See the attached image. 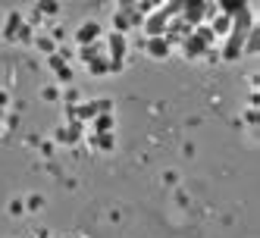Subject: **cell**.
<instances>
[{
	"mask_svg": "<svg viewBox=\"0 0 260 238\" xmlns=\"http://www.w3.org/2000/svg\"><path fill=\"white\" fill-rule=\"evenodd\" d=\"M98 35H101V25H98V22H85V25L79 28V35H76V38H79V44H82V47H88L91 41L98 38Z\"/></svg>",
	"mask_w": 260,
	"mask_h": 238,
	"instance_id": "5",
	"label": "cell"
},
{
	"mask_svg": "<svg viewBox=\"0 0 260 238\" xmlns=\"http://www.w3.org/2000/svg\"><path fill=\"white\" fill-rule=\"evenodd\" d=\"M110 125H113V122H110V116H101V119H98V129H101V132H107Z\"/></svg>",
	"mask_w": 260,
	"mask_h": 238,
	"instance_id": "12",
	"label": "cell"
},
{
	"mask_svg": "<svg viewBox=\"0 0 260 238\" xmlns=\"http://www.w3.org/2000/svg\"><path fill=\"white\" fill-rule=\"evenodd\" d=\"M229 28H232V19H229V16H222V13H219V19L213 22V31H216V35H229Z\"/></svg>",
	"mask_w": 260,
	"mask_h": 238,
	"instance_id": "8",
	"label": "cell"
},
{
	"mask_svg": "<svg viewBox=\"0 0 260 238\" xmlns=\"http://www.w3.org/2000/svg\"><path fill=\"white\" fill-rule=\"evenodd\" d=\"M110 47H113V63H122V53H125V38H122V31L110 35Z\"/></svg>",
	"mask_w": 260,
	"mask_h": 238,
	"instance_id": "7",
	"label": "cell"
},
{
	"mask_svg": "<svg viewBox=\"0 0 260 238\" xmlns=\"http://www.w3.org/2000/svg\"><path fill=\"white\" fill-rule=\"evenodd\" d=\"M76 138H79V125H69L60 132V141H76Z\"/></svg>",
	"mask_w": 260,
	"mask_h": 238,
	"instance_id": "9",
	"label": "cell"
},
{
	"mask_svg": "<svg viewBox=\"0 0 260 238\" xmlns=\"http://www.w3.org/2000/svg\"><path fill=\"white\" fill-rule=\"evenodd\" d=\"M147 53H151L154 60H166L170 57V41L166 38H151L147 41Z\"/></svg>",
	"mask_w": 260,
	"mask_h": 238,
	"instance_id": "4",
	"label": "cell"
},
{
	"mask_svg": "<svg viewBox=\"0 0 260 238\" xmlns=\"http://www.w3.org/2000/svg\"><path fill=\"white\" fill-rule=\"evenodd\" d=\"M57 10H60V4H53V0L41 4V13H47V16H57Z\"/></svg>",
	"mask_w": 260,
	"mask_h": 238,
	"instance_id": "10",
	"label": "cell"
},
{
	"mask_svg": "<svg viewBox=\"0 0 260 238\" xmlns=\"http://www.w3.org/2000/svg\"><path fill=\"white\" fill-rule=\"evenodd\" d=\"M182 13H185V19H188L191 25H198L204 16L210 13V4H201V0H194V4H182Z\"/></svg>",
	"mask_w": 260,
	"mask_h": 238,
	"instance_id": "2",
	"label": "cell"
},
{
	"mask_svg": "<svg viewBox=\"0 0 260 238\" xmlns=\"http://www.w3.org/2000/svg\"><path fill=\"white\" fill-rule=\"evenodd\" d=\"M210 44H213V31L210 28H198V31H191V38L185 41V53H188V57H201Z\"/></svg>",
	"mask_w": 260,
	"mask_h": 238,
	"instance_id": "1",
	"label": "cell"
},
{
	"mask_svg": "<svg viewBox=\"0 0 260 238\" xmlns=\"http://www.w3.org/2000/svg\"><path fill=\"white\" fill-rule=\"evenodd\" d=\"M166 22H170V16H166L163 10H157V13L151 16V19L144 22V31L151 35V38H163V25H166Z\"/></svg>",
	"mask_w": 260,
	"mask_h": 238,
	"instance_id": "3",
	"label": "cell"
},
{
	"mask_svg": "<svg viewBox=\"0 0 260 238\" xmlns=\"http://www.w3.org/2000/svg\"><path fill=\"white\" fill-rule=\"evenodd\" d=\"M113 22H116V28H122V31L128 28V19H125V16H122V13H119V16H113Z\"/></svg>",
	"mask_w": 260,
	"mask_h": 238,
	"instance_id": "11",
	"label": "cell"
},
{
	"mask_svg": "<svg viewBox=\"0 0 260 238\" xmlns=\"http://www.w3.org/2000/svg\"><path fill=\"white\" fill-rule=\"evenodd\" d=\"M241 38H245V35L229 31V44H226V50H222V57H226V60H235L238 53H241Z\"/></svg>",
	"mask_w": 260,
	"mask_h": 238,
	"instance_id": "6",
	"label": "cell"
}]
</instances>
